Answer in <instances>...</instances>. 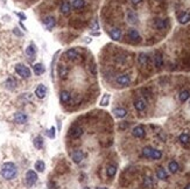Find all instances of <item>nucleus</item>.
I'll use <instances>...</instances> for the list:
<instances>
[{"instance_id": "f257e3e1", "label": "nucleus", "mask_w": 190, "mask_h": 189, "mask_svg": "<svg viewBox=\"0 0 190 189\" xmlns=\"http://www.w3.org/2000/svg\"><path fill=\"white\" fill-rule=\"evenodd\" d=\"M0 173H1V176H2L4 179H6V180H12V179H14V178L17 176V166H15L13 162H6V163L2 165Z\"/></svg>"}, {"instance_id": "f03ea898", "label": "nucleus", "mask_w": 190, "mask_h": 189, "mask_svg": "<svg viewBox=\"0 0 190 189\" xmlns=\"http://www.w3.org/2000/svg\"><path fill=\"white\" fill-rule=\"evenodd\" d=\"M15 71L17 72L19 76H21V77H24V78H29L30 75H32L30 69H29L28 67H26L25 64H20V63L15 65Z\"/></svg>"}, {"instance_id": "7ed1b4c3", "label": "nucleus", "mask_w": 190, "mask_h": 189, "mask_svg": "<svg viewBox=\"0 0 190 189\" xmlns=\"http://www.w3.org/2000/svg\"><path fill=\"white\" fill-rule=\"evenodd\" d=\"M37 181V174L34 171H28L26 173V184L27 187L34 186Z\"/></svg>"}, {"instance_id": "20e7f679", "label": "nucleus", "mask_w": 190, "mask_h": 189, "mask_svg": "<svg viewBox=\"0 0 190 189\" xmlns=\"http://www.w3.org/2000/svg\"><path fill=\"white\" fill-rule=\"evenodd\" d=\"M117 83L121 85V87H127L131 84V77L130 75L127 74H124V75H120L117 77Z\"/></svg>"}, {"instance_id": "39448f33", "label": "nucleus", "mask_w": 190, "mask_h": 189, "mask_svg": "<svg viewBox=\"0 0 190 189\" xmlns=\"http://www.w3.org/2000/svg\"><path fill=\"white\" fill-rule=\"evenodd\" d=\"M126 20H127V22L131 24V25H137L139 21V18H138V15H137V13L131 9V11L127 12V14H126Z\"/></svg>"}, {"instance_id": "423d86ee", "label": "nucleus", "mask_w": 190, "mask_h": 189, "mask_svg": "<svg viewBox=\"0 0 190 189\" xmlns=\"http://www.w3.org/2000/svg\"><path fill=\"white\" fill-rule=\"evenodd\" d=\"M132 134L133 137H135V138H144L145 134H146V131H145V128H144V126H135L134 128H133V131H132Z\"/></svg>"}, {"instance_id": "0eeeda50", "label": "nucleus", "mask_w": 190, "mask_h": 189, "mask_svg": "<svg viewBox=\"0 0 190 189\" xmlns=\"http://www.w3.org/2000/svg\"><path fill=\"white\" fill-rule=\"evenodd\" d=\"M83 134V130H82V127H78V126H74V127H71L69 131V135L71 138H74V139H77L79 138L81 135Z\"/></svg>"}, {"instance_id": "6e6552de", "label": "nucleus", "mask_w": 190, "mask_h": 189, "mask_svg": "<svg viewBox=\"0 0 190 189\" xmlns=\"http://www.w3.org/2000/svg\"><path fill=\"white\" fill-rule=\"evenodd\" d=\"M71 158H72V160H74L75 163H79V162L84 159V153H83V151H81V150H76V151L72 152Z\"/></svg>"}, {"instance_id": "1a4fd4ad", "label": "nucleus", "mask_w": 190, "mask_h": 189, "mask_svg": "<svg viewBox=\"0 0 190 189\" xmlns=\"http://www.w3.org/2000/svg\"><path fill=\"white\" fill-rule=\"evenodd\" d=\"M167 26H168L167 20H163V19H155L154 20V27L159 30H163L167 28Z\"/></svg>"}, {"instance_id": "9d476101", "label": "nucleus", "mask_w": 190, "mask_h": 189, "mask_svg": "<svg viewBox=\"0 0 190 189\" xmlns=\"http://www.w3.org/2000/svg\"><path fill=\"white\" fill-rule=\"evenodd\" d=\"M35 95H36L37 98H40V99L44 98V96L47 95V88H46V85L40 84V85L36 88V90H35Z\"/></svg>"}, {"instance_id": "9b49d317", "label": "nucleus", "mask_w": 190, "mask_h": 189, "mask_svg": "<svg viewBox=\"0 0 190 189\" xmlns=\"http://www.w3.org/2000/svg\"><path fill=\"white\" fill-rule=\"evenodd\" d=\"M128 37H130L131 41H133V42H139L140 41V34H139V32L137 29H134V28H131L130 30H128Z\"/></svg>"}, {"instance_id": "f8f14e48", "label": "nucleus", "mask_w": 190, "mask_h": 189, "mask_svg": "<svg viewBox=\"0 0 190 189\" xmlns=\"http://www.w3.org/2000/svg\"><path fill=\"white\" fill-rule=\"evenodd\" d=\"M27 119H28V117H27L26 113H24V112H17L14 115V120L17 124H25L27 121Z\"/></svg>"}, {"instance_id": "ddd939ff", "label": "nucleus", "mask_w": 190, "mask_h": 189, "mask_svg": "<svg viewBox=\"0 0 190 189\" xmlns=\"http://www.w3.org/2000/svg\"><path fill=\"white\" fill-rule=\"evenodd\" d=\"M134 108L138 110L139 112L144 111L146 109V102L142 98H138L134 100Z\"/></svg>"}, {"instance_id": "4468645a", "label": "nucleus", "mask_w": 190, "mask_h": 189, "mask_svg": "<svg viewBox=\"0 0 190 189\" xmlns=\"http://www.w3.org/2000/svg\"><path fill=\"white\" fill-rule=\"evenodd\" d=\"M112 113L114 115V117L117 118H124L127 116V111L124 108H116L113 109Z\"/></svg>"}, {"instance_id": "2eb2a0df", "label": "nucleus", "mask_w": 190, "mask_h": 189, "mask_svg": "<svg viewBox=\"0 0 190 189\" xmlns=\"http://www.w3.org/2000/svg\"><path fill=\"white\" fill-rule=\"evenodd\" d=\"M57 72H59V76H60L61 78H67V76H68V74H69V70H68V68L65 67V65H63V64H60L59 67H57Z\"/></svg>"}, {"instance_id": "dca6fc26", "label": "nucleus", "mask_w": 190, "mask_h": 189, "mask_svg": "<svg viewBox=\"0 0 190 189\" xmlns=\"http://www.w3.org/2000/svg\"><path fill=\"white\" fill-rule=\"evenodd\" d=\"M60 11L62 14L64 15H68L70 12H71V7H70V4L68 1H63L60 6Z\"/></svg>"}, {"instance_id": "f3484780", "label": "nucleus", "mask_w": 190, "mask_h": 189, "mask_svg": "<svg viewBox=\"0 0 190 189\" xmlns=\"http://www.w3.org/2000/svg\"><path fill=\"white\" fill-rule=\"evenodd\" d=\"M110 36L114 41H119L121 39V30L119 28H113L110 30Z\"/></svg>"}, {"instance_id": "a211bd4d", "label": "nucleus", "mask_w": 190, "mask_h": 189, "mask_svg": "<svg viewBox=\"0 0 190 189\" xmlns=\"http://www.w3.org/2000/svg\"><path fill=\"white\" fill-rule=\"evenodd\" d=\"M156 178L160 179V180L164 181L168 179V174H167V172L164 171L162 167H160V168H157V171H156Z\"/></svg>"}, {"instance_id": "6ab92c4d", "label": "nucleus", "mask_w": 190, "mask_h": 189, "mask_svg": "<svg viewBox=\"0 0 190 189\" xmlns=\"http://www.w3.org/2000/svg\"><path fill=\"white\" fill-rule=\"evenodd\" d=\"M43 24L48 29H52V28L55 26L56 21H55V18H52V17H47V18L43 20Z\"/></svg>"}, {"instance_id": "aec40b11", "label": "nucleus", "mask_w": 190, "mask_h": 189, "mask_svg": "<svg viewBox=\"0 0 190 189\" xmlns=\"http://www.w3.org/2000/svg\"><path fill=\"white\" fill-rule=\"evenodd\" d=\"M154 65H155L157 69L162 68L163 65V58H162V55L161 54H156L154 57Z\"/></svg>"}, {"instance_id": "412c9836", "label": "nucleus", "mask_w": 190, "mask_h": 189, "mask_svg": "<svg viewBox=\"0 0 190 189\" xmlns=\"http://www.w3.org/2000/svg\"><path fill=\"white\" fill-rule=\"evenodd\" d=\"M117 173V166L116 165H109L107 168H106V174L109 178H113Z\"/></svg>"}, {"instance_id": "4be33fe9", "label": "nucleus", "mask_w": 190, "mask_h": 189, "mask_svg": "<svg viewBox=\"0 0 190 189\" xmlns=\"http://www.w3.org/2000/svg\"><path fill=\"white\" fill-rule=\"evenodd\" d=\"M189 21H190V13L184 12V13H182L181 15L179 17V22L182 24V25H184V24H187Z\"/></svg>"}, {"instance_id": "5701e85b", "label": "nucleus", "mask_w": 190, "mask_h": 189, "mask_svg": "<svg viewBox=\"0 0 190 189\" xmlns=\"http://www.w3.org/2000/svg\"><path fill=\"white\" fill-rule=\"evenodd\" d=\"M71 98V95H70V92L68 91H62L60 93V99L62 103H68Z\"/></svg>"}, {"instance_id": "b1692460", "label": "nucleus", "mask_w": 190, "mask_h": 189, "mask_svg": "<svg viewBox=\"0 0 190 189\" xmlns=\"http://www.w3.org/2000/svg\"><path fill=\"white\" fill-rule=\"evenodd\" d=\"M179 98H180V100H181L182 103L187 102V100L190 98V92L188 90L181 91V92H180V95H179Z\"/></svg>"}, {"instance_id": "393cba45", "label": "nucleus", "mask_w": 190, "mask_h": 189, "mask_svg": "<svg viewBox=\"0 0 190 189\" xmlns=\"http://www.w3.org/2000/svg\"><path fill=\"white\" fill-rule=\"evenodd\" d=\"M65 55L69 57L70 60H77V58H79V54H78L75 49H69V50L65 53Z\"/></svg>"}, {"instance_id": "a878e982", "label": "nucleus", "mask_w": 190, "mask_h": 189, "mask_svg": "<svg viewBox=\"0 0 190 189\" xmlns=\"http://www.w3.org/2000/svg\"><path fill=\"white\" fill-rule=\"evenodd\" d=\"M138 60H139V63H140L141 65H147V63H148V61H149L148 55L145 54V53H141V54L139 55Z\"/></svg>"}, {"instance_id": "bb28decb", "label": "nucleus", "mask_w": 190, "mask_h": 189, "mask_svg": "<svg viewBox=\"0 0 190 189\" xmlns=\"http://www.w3.org/2000/svg\"><path fill=\"white\" fill-rule=\"evenodd\" d=\"M44 65L42 63H36L34 65V72L36 75H41V74H43L44 72Z\"/></svg>"}, {"instance_id": "cd10ccee", "label": "nucleus", "mask_w": 190, "mask_h": 189, "mask_svg": "<svg viewBox=\"0 0 190 189\" xmlns=\"http://www.w3.org/2000/svg\"><path fill=\"white\" fill-rule=\"evenodd\" d=\"M33 144H34L35 148H37V150L42 148V146H43V139H42V137H36L34 139V141H33Z\"/></svg>"}, {"instance_id": "c85d7f7f", "label": "nucleus", "mask_w": 190, "mask_h": 189, "mask_svg": "<svg viewBox=\"0 0 190 189\" xmlns=\"http://www.w3.org/2000/svg\"><path fill=\"white\" fill-rule=\"evenodd\" d=\"M168 169L170 171V173H176V172L179 171V163L176 161H170L169 162V165H168Z\"/></svg>"}, {"instance_id": "c756f323", "label": "nucleus", "mask_w": 190, "mask_h": 189, "mask_svg": "<svg viewBox=\"0 0 190 189\" xmlns=\"http://www.w3.org/2000/svg\"><path fill=\"white\" fill-rule=\"evenodd\" d=\"M84 5H85V1H84V0H74V1H72V7L76 9L83 8Z\"/></svg>"}, {"instance_id": "7c9ffc66", "label": "nucleus", "mask_w": 190, "mask_h": 189, "mask_svg": "<svg viewBox=\"0 0 190 189\" xmlns=\"http://www.w3.org/2000/svg\"><path fill=\"white\" fill-rule=\"evenodd\" d=\"M162 158V152L159 151V150H154L152 151V155H150V159H154V160H160Z\"/></svg>"}, {"instance_id": "2f4dec72", "label": "nucleus", "mask_w": 190, "mask_h": 189, "mask_svg": "<svg viewBox=\"0 0 190 189\" xmlns=\"http://www.w3.org/2000/svg\"><path fill=\"white\" fill-rule=\"evenodd\" d=\"M44 168H46V165H44V162L42 160H39V161L35 162V169L37 172L42 173V172H44Z\"/></svg>"}, {"instance_id": "473e14b6", "label": "nucleus", "mask_w": 190, "mask_h": 189, "mask_svg": "<svg viewBox=\"0 0 190 189\" xmlns=\"http://www.w3.org/2000/svg\"><path fill=\"white\" fill-rule=\"evenodd\" d=\"M179 140L181 141L183 145H187L189 144L190 141V135L188 134V133H182L181 135H180V138H179Z\"/></svg>"}, {"instance_id": "72a5a7b5", "label": "nucleus", "mask_w": 190, "mask_h": 189, "mask_svg": "<svg viewBox=\"0 0 190 189\" xmlns=\"http://www.w3.org/2000/svg\"><path fill=\"white\" fill-rule=\"evenodd\" d=\"M152 151H153V148H152V147H149V146H147V147H145V148L142 150V155H144V156H146V158H150V155H152Z\"/></svg>"}, {"instance_id": "f704fd0d", "label": "nucleus", "mask_w": 190, "mask_h": 189, "mask_svg": "<svg viewBox=\"0 0 190 189\" xmlns=\"http://www.w3.org/2000/svg\"><path fill=\"white\" fill-rule=\"evenodd\" d=\"M144 184H145L146 188H152V187H153V180H152V178L146 176V178L144 179Z\"/></svg>"}, {"instance_id": "c9c22d12", "label": "nucleus", "mask_w": 190, "mask_h": 189, "mask_svg": "<svg viewBox=\"0 0 190 189\" xmlns=\"http://www.w3.org/2000/svg\"><path fill=\"white\" fill-rule=\"evenodd\" d=\"M35 46L34 45H30V46H28L27 47V49H26V54L28 55V56H34L35 55Z\"/></svg>"}, {"instance_id": "e433bc0d", "label": "nucleus", "mask_w": 190, "mask_h": 189, "mask_svg": "<svg viewBox=\"0 0 190 189\" xmlns=\"http://www.w3.org/2000/svg\"><path fill=\"white\" fill-rule=\"evenodd\" d=\"M109 102H110V95H104V97L100 100V105L106 106V105H109Z\"/></svg>"}, {"instance_id": "4c0bfd02", "label": "nucleus", "mask_w": 190, "mask_h": 189, "mask_svg": "<svg viewBox=\"0 0 190 189\" xmlns=\"http://www.w3.org/2000/svg\"><path fill=\"white\" fill-rule=\"evenodd\" d=\"M55 135H56V133H55V127L52 126V127H50V130L48 131V137H49L50 139H54Z\"/></svg>"}, {"instance_id": "58836bf2", "label": "nucleus", "mask_w": 190, "mask_h": 189, "mask_svg": "<svg viewBox=\"0 0 190 189\" xmlns=\"http://www.w3.org/2000/svg\"><path fill=\"white\" fill-rule=\"evenodd\" d=\"M6 84L8 85V88H14V85H15V81H14V80H12V78H9Z\"/></svg>"}, {"instance_id": "ea45409f", "label": "nucleus", "mask_w": 190, "mask_h": 189, "mask_svg": "<svg viewBox=\"0 0 190 189\" xmlns=\"http://www.w3.org/2000/svg\"><path fill=\"white\" fill-rule=\"evenodd\" d=\"M90 28H91L92 30H98V29H99V25H98V22H97V21H95V22H93V24L90 26Z\"/></svg>"}, {"instance_id": "a19ab883", "label": "nucleus", "mask_w": 190, "mask_h": 189, "mask_svg": "<svg viewBox=\"0 0 190 189\" xmlns=\"http://www.w3.org/2000/svg\"><path fill=\"white\" fill-rule=\"evenodd\" d=\"M131 1H132V4H133V5H139L142 0H131Z\"/></svg>"}, {"instance_id": "79ce46f5", "label": "nucleus", "mask_w": 190, "mask_h": 189, "mask_svg": "<svg viewBox=\"0 0 190 189\" xmlns=\"http://www.w3.org/2000/svg\"><path fill=\"white\" fill-rule=\"evenodd\" d=\"M17 15L22 19V20H25V19H26V15H25V14H22V13H17Z\"/></svg>"}, {"instance_id": "37998d69", "label": "nucleus", "mask_w": 190, "mask_h": 189, "mask_svg": "<svg viewBox=\"0 0 190 189\" xmlns=\"http://www.w3.org/2000/svg\"><path fill=\"white\" fill-rule=\"evenodd\" d=\"M184 189H190V183H189V184H187V186L184 187Z\"/></svg>"}, {"instance_id": "c03bdc74", "label": "nucleus", "mask_w": 190, "mask_h": 189, "mask_svg": "<svg viewBox=\"0 0 190 189\" xmlns=\"http://www.w3.org/2000/svg\"><path fill=\"white\" fill-rule=\"evenodd\" d=\"M97 189H107V188H105V187H98Z\"/></svg>"}, {"instance_id": "a18cd8bd", "label": "nucleus", "mask_w": 190, "mask_h": 189, "mask_svg": "<svg viewBox=\"0 0 190 189\" xmlns=\"http://www.w3.org/2000/svg\"><path fill=\"white\" fill-rule=\"evenodd\" d=\"M157 1H161V0H157Z\"/></svg>"}, {"instance_id": "49530a36", "label": "nucleus", "mask_w": 190, "mask_h": 189, "mask_svg": "<svg viewBox=\"0 0 190 189\" xmlns=\"http://www.w3.org/2000/svg\"><path fill=\"white\" fill-rule=\"evenodd\" d=\"M71 1H74V0H71Z\"/></svg>"}]
</instances>
